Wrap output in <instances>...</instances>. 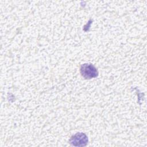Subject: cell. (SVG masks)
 <instances>
[{
	"label": "cell",
	"instance_id": "6da1fadb",
	"mask_svg": "<svg viewBox=\"0 0 147 147\" xmlns=\"http://www.w3.org/2000/svg\"><path fill=\"white\" fill-rule=\"evenodd\" d=\"M80 72L82 76L85 79H91L95 78L98 75L96 68L91 64H83L81 65Z\"/></svg>",
	"mask_w": 147,
	"mask_h": 147
},
{
	"label": "cell",
	"instance_id": "7a4b0ae2",
	"mask_svg": "<svg viewBox=\"0 0 147 147\" xmlns=\"http://www.w3.org/2000/svg\"><path fill=\"white\" fill-rule=\"evenodd\" d=\"M69 142L73 146H84L88 142V138L84 133H78L71 137Z\"/></svg>",
	"mask_w": 147,
	"mask_h": 147
}]
</instances>
